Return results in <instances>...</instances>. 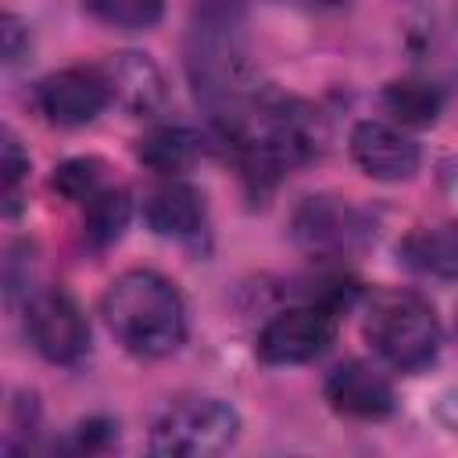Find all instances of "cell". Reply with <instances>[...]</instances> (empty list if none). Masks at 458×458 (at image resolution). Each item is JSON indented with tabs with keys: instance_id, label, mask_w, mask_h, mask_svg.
<instances>
[{
	"instance_id": "e0dca14e",
	"label": "cell",
	"mask_w": 458,
	"mask_h": 458,
	"mask_svg": "<svg viewBox=\"0 0 458 458\" xmlns=\"http://www.w3.org/2000/svg\"><path fill=\"white\" fill-rule=\"evenodd\" d=\"M125 222H129V193L122 186H104L82 204V229L86 240L97 247L118 240Z\"/></svg>"
},
{
	"instance_id": "2e32d148",
	"label": "cell",
	"mask_w": 458,
	"mask_h": 458,
	"mask_svg": "<svg viewBox=\"0 0 458 458\" xmlns=\"http://www.w3.org/2000/svg\"><path fill=\"white\" fill-rule=\"evenodd\" d=\"M440 104H444L440 89L419 79H397V82H386L383 89V107L401 125H433L440 114Z\"/></svg>"
},
{
	"instance_id": "ffe728a7",
	"label": "cell",
	"mask_w": 458,
	"mask_h": 458,
	"mask_svg": "<svg viewBox=\"0 0 458 458\" xmlns=\"http://www.w3.org/2000/svg\"><path fill=\"white\" fill-rule=\"evenodd\" d=\"M29 172V157L21 154L18 140L11 132H4V200H7V215H14L18 208V186Z\"/></svg>"
},
{
	"instance_id": "7c38bea8",
	"label": "cell",
	"mask_w": 458,
	"mask_h": 458,
	"mask_svg": "<svg viewBox=\"0 0 458 458\" xmlns=\"http://www.w3.org/2000/svg\"><path fill=\"white\" fill-rule=\"evenodd\" d=\"M143 222L157 236L190 240L204 225V197L190 182L168 179V182H161V186H154L147 193V200H143Z\"/></svg>"
},
{
	"instance_id": "7402d4cb",
	"label": "cell",
	"mask_w": 458,
	"mask_h": 458,
	"mask_svg": "<svg viewBox=\"0 0 458 458\" xmlns=\"http://www.w3.org/2000/svg\"><path fill=\"white\" fill-rule=\"evenodd\" d=\"M304 4H311V7H340L347 0H304Z\"/></svg>"
},
{
	"instance_id": "44dd1931",
	"label": "cell",
	"mask_w": 458,
	"mask_h": 458,
	"mask_svg": "<svg viewBox=\"0 0 458 458\" xmlns=\"http://www.w3.org/2000/svg\"><path fill=\"white\" fill-rule=\"evenodd\" d=\"M21 50H29V32H21V25H18L14 14H4V61L7 64H18L21 61Z\"/></svg>"
},
{
	"instance_id": "7a4b0ae2",
	"label": "cell",
	"mask_w": 458,
	"mask_h": 458,
	"mask_svg": "<svg viewBox=\"0 0 458 458\" xmlns=\"http://www.w3.org/2000/svg\"><path fill=\"white\" fill-rule=\"evenodd\" d=\"M100 315L114 340L136 358H165L186 336L179 290L150 268H132L111 279L100 297Z\"/></svg>"
},
{
	"instance_id": "9c48e42d",
	"label": "cell",
	"mask_w": 458,
	"mask_h": 458,
	"mask_svg": "<svg viewBox=\"0 0 458 458\" xmlns=\"http://www.w3.org/2000/svg\"><path fill=\"white\" fill-rule=\"evenodd\" d=\"M293 240L318 258L351 254L365 240V218L340 197H304L290 218Z\"/></svg>"
},
{
	"instance_id": "8fae6325",
	"label": "cell",
	"mask_w": 458,
	"mask_h": 458,
	"mask_svg": "<svg viewBox=\"0 0 458 458\" xmlns=\"http://www.w3.org/2000/svg\"><path fill=\"white\" fill-rule=\"evenodd\" d=\"M326 401L347 419H386L394 411V390L383 372L351 358L336 365L326 379Z\"/></svg>"
},
{
	"instance_id": "30bf717a",
	"label": "cell",
	"mask_w": 458,
	"mask_h": 458,
	"mask_svg": "<svg viewBox=\"0 0 458 458\" xmlns=\"http://www.w3.org/2000/svg\"><path fill=\"white\" fill-rule=\"evenodd\" d=\"M351 157L354 165L379 182H397L415 175L419 168V143L404 136L394 125L383 122H361L351 132Z\"/></svg>"
},
{
	"instance_id": "ba28073f",
	"label": "cell",
	"mask_w": 458,
	"mask_h": 458,
	"mask_svg": "<svg viewBox=\"0 0 458 458\" xmlns=\"http://www.w3.org/2000/svg\"><path fill=\"white\" fill-rule=\"evenodd\" d=\"M32 104L50 125L75 129L93 122L111 104V86L104 68H61L36 82Z\"/></svg>"
},
{
	"instance_id": "5bb4252c",
	"label": "cell",
	"mask_w": 458,
	"mask_h": 458,
	"mask_svg": "<svg viewBox=\"0 0 458 458\" xmlns=\"http://www.w3.org/2000/svg\"><path fill=\"white\" fill-rule=\"evenodd\" d=\"M397 258L433 279H458V222L419 225L397 243Z\"/></svg>"
},
{
	"instance_id": "4fadbf2b",
	"label": "cell",
	"mask_w": 458,
	"mask_h": 458,
	"mask_svg": "<svg viewBox=\"0 0 458 458\" xmlns=\"http://www.w3.org/2000/svg\"><path fill=\"white\" fill-rule=\"evenodd\" d=\"M111 86V100H118L132 114H150L165 104V79L154 61L143 54H114L107 64H100Z\"/></svg>"
},
{
	"instance_id": "d6986e66",
	"label": "cell",
	"mask_w": 458,
	"mask_h": 458,
	"mask_svg": "<svg viewBox=\"0 0 458 458\" xmlns=\"http://www.w3.org/2000/svg\"><path fill=\"white\" fill-rule=\"evenodd\" d=\"M50 186H54L64 200L86 204L97 190L107 186V182H104V165H100L97 157H72V161H64V165L54 172Z\"/></svg>"
},
{
	"instance_id": "3957f363",
	"label": "cell",
	"mask_w": 458,
	"mask_h": 458,
	"mask_svg": "<svg viewBox=\"0 0 458 458\" xmlns=\"http://www.w3.org/2000/svg\"><path fill=\"white\" fill-rule=\"evenodd\" d=\"M190 75L197 97L215 107V118L240 104L243 93V47L233 0H204L190 29Z\"/></svg>"
},
{
	"instance_id": "8992f818",
	"label": "cell",
	"mask_w": 458,
	"mask_h": 458,
	"mask_svg": "<svg viewBox=\"0 0 458 458\" xmlns=\"http://www.w3.org/2000/svg\"><path fill=\"white\" fill-rule=\"evenodd\" d=\"M336 333V301L297 304L272 315L258 333V358L268 365H301L318 358Z\"/></svg>"
},
{
	"instance_id": "277c9868",
	"label": "cell",
	"mask_w": 458,
	"mask_h": 458,
	"mask_svg": "<svg viewBox=\"0 0 458 458\" xmlns=\"http://www.w3.org/2000/svg\"><path fill=\"white\" fill-rule=\"evenodd\" d=\"M365 336L372 351L397 372L426 369L440 351V322L415 290H379L365 311Z\"/></svg>"
},
{
	"instance_id": "ac0fdd59",
	"label": "cell",
	"mask_w": 458,
	"mask_h": 458,
	"mask_svg": "<svg viewBox=\"0 0 458 458\" xmlns=\"http://www.w3.org/2000/svg\"><path fill=\"white\" fill-rule=\"evenodd\" d=\"M82 7L111 29L140 32V29H150L161 21L165 0H82Z\"/></svg>"
},
{
	"instance_id": "9a60e30c",
	"label": "cell",
	"mask_w": 458,
	"mask_h": 458,
	"mask_svg": "<svg viewBox=\"0 0 458 458\" xmlns=\"http://www.w3.org/2000/svg\"><path fill=\"white\" fill-rule=\"evenodd\" d=\"M200 154V140L182 129V125H161L154 132H147L136 147V157L154 168L157 175H175V172H186Z\"/></svg>"
},
{
	"instance_id": "52a82bcc",
	"label": "cell",
	"mask_w": 458,
	"mask_h": 458,
	"mask_svg": "<svg viewBox=\"0 0 458 458\" xmlns=\"http://www.w3.org/2000/svg\"><path fill=\"white\" fill-rule=\"evenodd\" d=\"M25 333L32 347L54 361V365H72L86 354L89 347V326L79 304L64 290H39L25 304Z\"/></svg>"
},
{
	"instance_id": "6da1fadb",
	"label": "cell",
	"mask_w": 458,
	"mask_h": 458,
	"mask_svg": "<svg viewBox=\"0 0 458 458\" xmlns=\"http://www.w3.org/2000/svg\"><path fill=\"white\" fill-rule=\"evenodd\" d=\"M222 143L250 190H268L283 172L311 161L326 143V122L290 97H243L218 114Z\"/></svg>"
},
{
	"instance_id": "5b68a950",
	"label": "cell",
	"mask_w": 458,
	"mask_h": 458,
	"mask_svg": "<svg viewBox=\"0 0 458 458\" xmlns=\"http://www.w3.org/2000/svg\"><path fill=\"white\" fill-rule=\"evenodd\" d=\"M240 433V415L218 397H182L168 404L154 429L150 451L161 458H208L233 447Z\"/></svg>"
}]
</instances>
